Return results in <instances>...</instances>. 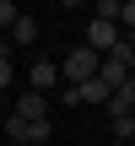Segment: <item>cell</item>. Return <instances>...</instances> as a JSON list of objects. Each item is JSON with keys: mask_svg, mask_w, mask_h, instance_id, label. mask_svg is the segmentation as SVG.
I'll list each match as a JSON object with an SVG mask.
<instances>
[{"mask_svg": "<svg viewBox=\"0 0 135 146\" xmlns=\"http://www.w3.org/2000/svg\"><path fill=\"white\" fill-rule=\"evenodd\" d=\"M119 27H135V0H119Z\"/></svg>", "mask_w": 135, "mask_h": 146, "instance_id": "11", "label": "cell"}, {"mask_svg": "<svg viewBox=\"0 0 135 146\" xmlns=\"http://www.w3.org/2000/svg\"><path fill=\"white\" fill-rule=\"evenodd\" d=\"M108 114H135V81H130V76H124V87H114Z\"/></svg>", "mask_w": 135, "mask_h": 146, "instance_id": "5", "label": "cell"}, {"mask_svg": "<svg viewBox=\"0 0 135 146\" xmlns=\"http://www.w3.org/2000/svg\"><path fill=\"white\" fill-rule=\"evenodd\" d=\"M49 141V119H32V125H27V146H43Z\"/></svg>", "mask_w": 135, "mask_h": 146, "instance_id": "9", "label": "cell"}, {"mask_svg": "<svg viewBox=\"0 0 135 146\" xmlns=\"http://www.w3.org/2000/svg\"><path fill=\"white\" fill-rule=\"evenodd\" d=\"M0 119H5V108H0Z\"/></svg>", "mask_w": 135, "mask_h": 146, "instance_id": "15", "label": "cell"}, {"mask_svg": "<svg viewBox=\"0 0 135 146\" xmlns=\"http://www.w3.org/2000/svg\"><path fill=\"white\" fill-rule=\"evenodd\" d=\"M16 16H22V11H16L11 0H0V27H5V33H11V22H16Z\"/></svg>", "mask_w": 135, "mask_h": 146, "instance_id": "10", "label": "cell"}, {"mask_svg": "<svg viewBox=\"0 0 135 146\" xmlns=\"http://www.w3.org/2000/svg\"><path fill=\"white\" fill-rule=\"evenodd\" d=\"M97 65H103V54H92V49L81 43V49H70V54L60 60V76H70V87H81V81L97 76Z\"/></svg>", "mask_w": 135, "mask_h": 146, "instance_id": "1", "label": "cell"}, {"mask_svg": "<svg viewBox=\"0 0 135 146\" xmlns=\"http://www.w3.org/2000/svg\"><path fill=\"white\" fill-rule=\"evenodd\" d=\"M114 141H135V114H114Z\"/></svg>", "mask_w": 135, "mask_h": 146, "instance_id": "7", "label": "cell"}, {"mask_svg": "<svg viewBox=\"0 0 135 146\" xmlns=\"http://www.w3.org/2000/svg\"><path fill=\"white\" fill-rule=\"evenodd\" d=\"M54 87H60V65H54V60H38V65H32V92L49 98Z\"/></svg>", "mask_w": 135, "mask_h": 146, "instance_id": "4", "label": "cell"}, {"mask_svg": "<svg viewBox=\"0 0 135 146\" xmlns=\"http://www.w3.org/2000/svg\"><path fill=\"white\" fill-rule=\"evenodd\" d=\"M92 16H97V22H119V0H97Z\"/></svg>", "mask_w": 135, "mask_h": 146, "instance_id": "8", "label": "cell"}, {"mask_svg": "<svg viewBox=\"0 0 135 146\" xmlns=\"http://www.w3.org/2000/svg\"><path fill=\"white\" fill-rule=\"evenodd\" d=\"M32 38H38V22L32 16H16L11 22V43H32Z\"/></svg>", "mask_w": 135, "mask_h": 146, "instance_id": "6", "label": "cell"}, {"mask_svg": "<svg viewBox=\"0 0 135 146\" xmlns=\"http://www.w3.org/2000/svg\"><path fill=\"white\" fill-rule=\"evenodd\" d=\"M119 38H124V27H119V22H97V16L87 22V49H92V54H108Z\"/></svg>", "mask_w": 135, "mask_h": 146, "instance_id": "2", "label": "cell"}, {"mask_svg": "<svg viewBox=\"0 0 135 146\" xmlns=\"http://www.w3.org/2000/svg\"><path fill=\"white\" fill-rule=\"evenodd\" d=\"M11 76H16V70H11V60H0V92L11 87Z\"/></svg>", "mask_w": 135, "mask_h": 146, "instance_id": "12", "label": "cell"}, {"mask_svg": "<svg viewBox=\"0 0 135 146\" xmlns=\"http://www.w3.org/2000/svg\"><path fill=\"white\" fill-rule=\"evenodd\" d=\"M11 114H16V119H27V125H32V119H49V98H43V92H22Z\"/></svg>", "mask_w": 135, "mask_h": 146, "instance_id": "3", "label": "cell"}, {"mask_svg": "<svg viewBox=\"0 0 135 146\" xmlns=\"http://www.w3.org/2000/svg\"><path fill=\"white\" fill-rule=\"evenodd\" d=\"M124 70H130V81H135V54H130V65H124Z\"/></svg>", "mask_w": 135, "mask_h": 146, "instance_id": "14", "label": "cell"}, {"mask_svg": "<svg viewBox=\"0 0 135 146\" xmlns=\"http://www.w3.org/2000/svg\"><path fill=\"white\" fill-rule=\"evenodd\" d=\"M124 43H130V49H135V27H130V33H124Z\"/></svg>", "mask_w": 135, "mask_h": 146, "instance_id": "13", "label": "cell"}]
</instances>
